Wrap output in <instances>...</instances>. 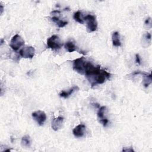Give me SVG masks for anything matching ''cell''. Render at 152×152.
I'll use <instances>...</instances> for the list:
<instances>
[{
	"label": "cell",
	"mask_w": 152,
	"mask_h": 152,
	"mask_svg": "<svg viewBox=\"0 0 152 152\" xmlns=\"http://www.w3.org/2000/svg\"><path fill=\"white\" fill-rule=\"evenodd\" d=\"M51 20L54 22L60 28H62V27H65L67 24H68V22L66 21H62V20H61L59 19L58 17H53L51 18Z\"/></svg>",
	"instance_id": "15"
},
{
	"label": "cell",
	"mask_w": 152,
	"mask_h": 152,
	"mask_svg": "<svg viewBox=\"0 0 152 152\" xmlns=\"http://www.w3.org/2000/svg\"><path fill=\"white\" fill-rule=\"evenodd\" d=\"M79 88L78 86H74L72 88H70L68 91H65V90H62L61 91L59 95L60 97H64V98H67L70 95H71L75 91L78 90Z\"/></svg>",
	"instance_id": "11"
},
{
	"label": "cell",
	"mask_w": 152,
	"mask_h": 152,
	"mask_svg": "<svg viewBox=\"0 0 152 152\" xmlns=\"http://www.w3.org/2000/svg\"><path fill=\"white\" fill-rule=\"evenodd\" d=\"M106 107L103 106L100 107L99 109V110L97 112V117L99 119V122L101 123L103 126H106L109 122L108 119L104 116V112L106 110Z\"/></svg>",
	"instance_id": "8"
},
{
	"label": "cell",
	"mask_w": 152,
	"mask_h": 152,
	"mask_svg": "<svg viewBox=\"0 0 152 152\" xmlns=\"http://www.w3.org/2000/svg\"><path fill=\"white\" fill-rule=\"evenodd\" d=\"M31 115L33 118L37 122L38 125H39L40 126L43 125L46 119V115L45 112L40 110L33 112Z\"/></svg>",
	"instance_id": "6"
},
{
	"label": "cell",
	"mask_w": 152,
	"mask_h": 152,
	"mask_svg": "<svg viewBox=\"0 0 152 152\" xmlns=\"http://www.w3.org/2000/svg\"><path fill=\"white\" fill-rule=\"evenodd\" d=\"M122 151H134V150H133V148H132L131 147H129V148H123V150H122Z\"/></svg>",
	"instance_id": "19"
},
{
	"label": "cell",
	"mask_w": 152,
	"mask_h": 152,
	"mask_svg": "<svg viewBox=\"0 0 152 152\" xmlns=\"http://www.w3.org/2000/svg\"><path fill=\"white\" fill-rule=\"evenodd\" d=\"M145 38L147 39V40H151V34L149 33H147L146 34V36H145Z\"/></svg>",
	"instance_id": "20"
},
{
	"label": "cell",
	"mask_w": 152,
	"mask_h": 152,
	"mask_svg": "<svg viewBox=\"0 0 152 152\" xmlns=\"http://www.w3.org/2000/svg\"><path fill=\"white\" fill-rule=\"evenodd\" d=\"M47 46L52 49H59L62 46V43L57 35H52L47 39Z\"/></svg>",
	"instance_id": "2"
},
{
	"label": "cell",
	"mask_w": 152,
	"mask_h": 152,
	"mask_svg": "<svg viewBox=\"0 0 152 152\" xmlns=\"http://www.w3.org/2000/svg\"><path fill=\"white\" fill-rule=\"evenodd\" d=\"M145 25H148V24H150V26H151V18H150V17H148V18L146 19V20H145Z\"/></svg>",
	"instance_id": "18"
},
{
	"label": "cell",
	"mask_w": 152,
	"mask_h": 152,
	"mask_svg": "<svg viewBox=\"0 0 152 152\" xmlns=\"http://www.w3.org/2000/svg\"><path fill=\"white\" fill-rule=\"evenodd\" d=\"M141 74L143 77V80H142V84L145 87H147L151 83V74H148L142 71H135L134 73H132V75H138Z\"/></svg>",
	"instance_id": "7"
},
{
	"label": "cell",
	"mask_w": 152,
	"mask_h": 152,
	"mask_svg": "<svg viewBox=\"0 0 152 152\" xmlns=\"http://www.w3.org/2000/svg\"><path fill=\"white\" fill-rule=\"evenodd\" d=\"M74 19L80 24H84V20L81 18V12L80 11H77L74 14Z\"/></svg>",
	"instance_id": "16"
},
{
	"label": "cell",
	"mask_w": 152,
	"mask_h": 152,
	"mask_svg": "<svg viewBox=\"0 0 152 152\" xmlns=\"http://www.w3.org/2000/svg\"><path fill=\"white\" fill-rule=\"evenodd\" d=\"M3 43H4V40H3V39H1V45H2Z\"/></svg>",
	"instance_id": "22"
},
{
	"label": "cell",
	"mask_w": 152,
	"mask_h": 152,
	"mask_svg": "<svg viewBox=\"0 0 152 152\" xmlns=\"http://www.w3.org/2000/svg\"><path fill=\"white\" fill-rule=\"evenodd\" d=\"M86 128V127L85 125L82 124H79L73 129L72 133L75 137H77V138L83 137L84 135Z\"/></svg>",
	"instance_id": "9"
},
{
	"label": "cell",
	"mask_w": 152,
	"mask_h": 152,
	"mask_svg": "<svg viewBox=\"0 0 152 152\" xmlns=\"http://www.w3.org/2000/svg\"><path fill=\"white\" fill-rule=\"evenodd\" d=\"M86 63V61L84 57L77 58L73 62L72 68L73 69L80 74H84V68Z\"/></svg>",
	"instance_id": "3"
},
{
	"label": "cell",
	"mask_w": 152,
	"mask_h": 152,
	"mask_svg": "<svg viewBox=\"0 0 152 152\" xmlns=\"http://www.w3.org/2000/svg\"><path fill=\"white\" fill-rule=\"evenodd\" d=\"M0 10H1V14H2V12H3V11H4V7H3V6L2 5H1V6H0Z\"/></svg>",
	"instance_id": "21"
},
{
	"label": "cell",
	"mask_w": 152,
	"mask_h": 152,
	"mask_svg": "<svg viewBox=\"0 0 152 152\" xmlns=\"http://www.w3.org/2000/svg\"><path fill=\"white\" fill-rule=\"evenodd\" d=\"M35 53V49L31 46H27L23 47L19 51L20 55L23 58L31 59Z\"/></svg>",
	"instance_id": "5"
},
{
	"label": "cell",
	"mask_w": 152,
	"mask_h": 152,
	"mask_svg": "<svg viewBox=\"0 0 152 152\" xmlns=\"http://www.w3.org/2000/svg\"><path fill=\"white\" fill-rule=\"evenodd\" d=\"M83 20L87 22V30L89 33L95 31L97 28V22L94 15L88 14L84 17Z\"/></svg>",
	"instance_id": "1"
},
{
	"label": "cell",
	"mask_w": 152,
	"mask_h": 152,
	"mask_svg": "<svg viewBox=\"0 0 152 152\" xmlns=\"http://www.w3.org/2000/svg\"><path fill=\"white\" fill-rule=\"evenodd\" d=\"M63 121H64V118L62 116H58L57 118H53L52 121V128L56 131L58 129H59L63 124Z\"/></svg>",
	"instance_id": "10"
},
{
	"label": "cell",
	"mask_w": 152,
	"mask_h": 152,
	"mask_svg": "<svg viewBox=\"0 0 152 152\" xmlns=\"http://www.w3.org/2000/svg\"><path fill=\"white\" fill-rule=\"evenodd\" d=\"M21 144L23 147H28L31 145V140L29 135H26L22 137L21 140Z\"/></svg>",
	"instance_id": "14"
},
{
	"label": "cell",
	"mask_w": 152,
	"mask_h": 152,
	"mask_svg": "<svg viewBox=\"0 0 152 152\" xmlns=\"http://www.w3.org/2000/svg\"><path fill=\"white\" fill-rule=\"evenodd\" d=\"M112 40L113 46L116 47H119L121 46V42L119 39V34L118 31H115L113 33L112 36Z\"/></svg>",
	"instance_id": "12"
},
{
	"label": "cell",
	"mask_w": 152,
	"mask_h": 152,
	"mask_svg": "<svg viewBox=\"0 0 152 152\" xmlns=\"http://www.w3.org/2000/svg\"><path fill=\"white\" fill-rule=\"evenodd\" d=\"M65 49L68 52H72L77 50L76 45L72 41H68L65 44Z\"/></svg>",
	"instance_id": "13"
},
{
	"label": "cell",
	"mask_w": 152,
	"mask_h": 152,
	"mask_svg": "<svg viewBox=\"0 0 152 152\" xmlns=\"http://www.w3.org/2000/svg\"><path fill=\"white\" fill-rule=\"evenodd\" d=\"M24 45V40L18 34L14 35L11 39L10 46L14 50H17L22 46Z\"/></svg>",
	"instance_id": "4"
},
{
	"label": "cell",
	"mask_w": 152,
	"mask_h": 152,
	"mask_svg": "<svg viewBox=\"0 0 152 152\" xmlns=\"http://www.w3.org/2000/svg\"><path fill=\"white\" fill-rule=\"evenodd\" d=\"M135 62L138 64H141V59H140V55L137 53L135 55Z\"/></svg>",
	"instance_id": "17"
}]
</instances>
